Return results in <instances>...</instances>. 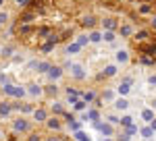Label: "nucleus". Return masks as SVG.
Instances as JSON below:
<instances>
[{
  "mask_svg": "<svg viewBox=\"0 0 156 141\" xmlns=\"http://www.w3.org/2000/svg\"><path fill=\"white\" fill-rule=\"evenodd\" d=\"M2 89H4V94H6V95H12V98H23V95L27 94L23 87H19V85H11V83L2 85Z\"/></svg>",
  "mask_w": 156,
  "mask_h": 141,
  "instance_id": "1",
  "label": "nucleus"
},
{
  "mask_svg": "<svg viewBox=\"0 0 156 141\" xmlns=\"http://www.w3.org/2000/svg\"><path fill=\"white\" fill-rule=\"evenodd\" d=\"M96 127L100 133H104L106 137H112L115 135V125H110V122H96Z\"/></svg>",
  "mask_w": 156,
  "mask_h": 141,
  "instance_id": "2",
  "label": "nucleus"
},
{
  "mask_svg": "<svg viewBox=\"0 0 156 141\" xmlns=\"http://www.w3.org/2000/svg\"><path fill=\"white\" fill-rule=\"evenodd\" d=\"M71 75L77 79V81H81V79H85V73H83V67L81 64H77V62H73L71 64Z\"/></svg>",
  "mask_w": 156,
  "mask_h": 141,
  "instance_id": "3",
  "label": "nucleus"
},
{
  "mask_svg": "<svg viewBox=\"0 0 156 141\" xmlns=\"http://www.w3.org/2000/svg\"><path fill=\"white\" fill-rule=\"evenodd\" d=\"M46 75H48L50 81H58L60 77H62V69H60V67H52V64H50V69H48V73H46Z\"/></svg>",
  "mask_w": 156,
  "mask_h": 141,
  "instance_id": "4",
  "label": "nucleus"
},
{
  "mask_svg": "<svg viewBox=\"0 0 156 141\" xmlns=\"http://www.w3.org/2000/svg\"><path fill=\"white\" fill-rule=\"evenodd\" d=\"M29 95H34V98H40V95L44 94V89H42V85H36V83H31V85H27V89H25Z\"/></svg>",
  "mask_w": 156,
  "mask_h": 141,
  "instance_id": "5",
  "label": "nucleus"
},
{
  "mask_svg": "<svg viewBox=\"0 0 156 141\" xmlns=\"http://www.w3.org/2000/svg\"><path fill=\"white\" fill-rule=\"evenodd\" d=\"M12 129L15 131H29V122H27V120H25V118H17V120H15V122H12Z\"/></svg>",
  "mask_w": 156,
  "mask_h": 141,
  "instance_id": "6",
  "label": "nucleus"
},
{
  "mask_svg": "<svg viewBox=\"0 0 156 141\" xmlns=\"http://www.w3.org/2000/svg\"><path fill=\"white\" fill-rule=\"evenodd\" d=\"M115 58H117V64H127L129 62V54H127V50H119Z\"/></svg>",
  "mask_w": 156,
  "mask_h": 141,
  "instance_id": "7",
  "label": "nucleus"
},
{
  "mask_svg": "<svg viewBox=\"0 0 156 141\" xmlns=\"http://www.w3.org/2000/svg\"><path fill=\"white\" fill-rule=\"evenodd\" d=\"M115 108H117L119 112H125V110L129 108V102H127L125 98H117V100H115Z\"/></svg>",
  "mask_w": 156,
  "mask_h": 141,
  "instance_id": "8",
  "label": "nucleus"
},
{
  "mask_svg": "<svg viewBox=\"0 0 156 141\" xmlns=\"http://www.w3.org/2000/svg\"><path fill=\"white\" fill-rule=\"evenodd\" d=\"M34 118H36L37 122H44V120L48 118V112H46L44 108H37V110H34Z\"/></svg>",
  "mask_w": 156,
  "mask_h": 141,
  "instance_id": "9",
  "label": "nucleus"
},
{
  "mask_svg": "<svg viewBox=\"0 0 156 141\" xmlns=\"http://www.w3.org/2000/svg\"><path fill=\"white\" fill-rule=\"evenodd\" d=\"M46 125H48V129H52V131H58L60 127H62L58 118H46Z\"/></svg>",
  "mask_w": 156,
  "mask_h": 141,
  "instance_id": "10",
  "label": "nucleus"
},
{
  "mask_svg": "<svg viewBox=\"0 0 156 141\" xmlns=\"http://www.w3.org/2000/svg\"><path fill=\"white\" fill-rule=\"evenodd\" d=\"M12 110V106L9 102H0V116H9Z\"/></svg>",
  "mask_w": 156,
  "mask_h": 141,
  "instance_id": "11",
  "label": "nucleus"
},
{
  "mask_svg": "<svg viewBox=\"0 0 156 141\" xmlns=\"http://www.w3.org/2000/svg\"><path fill=\"white\" fill-rule=\"evenodd\" d=\"M117 70H119L117 64H108V67H104V77H115Z\"/></svg>",
  "mask_w": 156,
  "mask_h": 141,
  "instance_id": "12",
  "label": "nucleus"
},
{
  "mask_svg": "<svg viewBox=\"0 0 156 141\" xmlns=\"http://www.w3.org/2000/svg\"><path fill=\"white\" fill-rule=\"evenodd\" d=\"M87 40H90L92 44H100V42H102V33H100V31H92Z\"/></svg>",
  "mask_w": 156,
  "mask_h": 141,
  "instance_id": "13",
  "label": "nucleus"
},
{
  "mask_svg": "<svg viewBox=\"0 0 156 141\" xmlns=\"http://www.w3.org/2000/svg\"><path fill=\"white\" fill-rule=\"evenodd\" d=\"M102 25H104V29H106V31H115V27H117L115 19H104V21H102Z\"/></svg>",
  "mask_w": 156,
  "mask_h": 141,
  "instance_id": "14",
  "label": "nucleus"
},
{
  "mask_svg": "<svg viewBox=\"0 0 156 141\" xmlns=\"http://www.w3.org/2000/svg\"><path fill=\"white\" fill-rule=\"evenodd\" d=\"M142 118H144L146 122H150V120L154 118V112H152L150 108H146V110H142Z\"/></svg>",
  "mask_w": 156,
  "mask_h": 141,
  "instance_id": "15",
  "label": "nucleus"
},
{
  "mask_svg": "<svg viewBox=\"0 0 156 141\" xmlns=\"http://www.w3.org/2000/svg\"><path fill=\"white\" fill-rule=\"evenodd\" d=\"M102 40H104V42H115L117 35H115V31H104V33H102Z\"/></svg>",
  "mask_w": 156,
  "mask_h": 141,
  "instance_id": "16",
  "label": "nucleus"
},
{
  "mask_svg": "<svg viewBox=\"0 0 156 141\" xmlns=\"http://www.w3.org/2000/svg\"><path fill=\"white\" fill-rule=\"evenodd\" d=\"M85 116L90 118V120H100V112H98V110H87V114H85Z\"/></svg>",
  "mask_w": 156,
  "mask_h": 141,
  "instance_id": "17",
  "label": "nucleus"
},
{
  "mask_svg": "<svg viewBox=\"0 0 156 141\" xmlns=\"http://www.w3.org/2000/svg\"><path fill=\"white\" fill-rule=\"evenodd\" d=\"M129 91H131L129 83H121V85H119V94H121V95H127Z\"/></svg>",
  "mask_w": 156,
  "mask_h": 141,
  "instance_id": "18",
  "label": "nucleus"
},
{
  "mask_svg": "<svg viewBox=\"0 0 156 141\" xmlns=\"http://www.w3.org/2000/svg\"><path fill=\"white\" fill-rule=\"evenodd\" d=\"M37 73H48V69H50V62H37Z\"/></svg>",
  "mask_w": 156,
  "mask_h": 141,
  "instance_id": "19",
  "label": "nucleus"
},
{
  "mask_svg": "<svg viewBox=\"0 0 156 141\" xmlns=\"http://www.w3.org/2000/svg\"><path fill=\"white\" fill-rule=\"evenodd\" d=\"M79 50H81L79 44H69V48H67V52H69V54H75V52H79Z\"/></svg>",
  "mask_w": 156,
  "mask_h": 141,
  "instance_id": "20",
  "label": "nucleus"
},
{
  "mask_svg": "<svg viewBox=\"0 0 156 141\" xmlns=\"http://www.w3.org/2000/svg\"><path fill=\"white\" fill-rule=\"evenodd\" d=\"M131 27H129V25H123V27H121V35H123V37H127V35H131Z\"/></svg>",
  "mask_w": 156,
  "mask_h": 141,
  "instance_id": "21",
  "label": "nucleus"
},
{
  "mask_svg": "<svg viewBox=\"0 0 156 141\" xmlns=\"http://www.w3.org/2000/svg\"><path fill=\"white\" fill-rule=\"evenodd\" d=\"M94 23H96V19H94L92 15H90V17H85V19H83V25H85V27H94Z\"/></svg>",
  "mask_w": 156,
  "mask_h": 141,
  "instance_id": "22",
  "label": "nucleus"
},
{
  "mask_svg": "<svg viewBox=\"0 0 156 141\" xmlns=\"http://www.w3.org/2000/svg\"><path fill=\"white\" fill-rule=\"evenodd\" d=\"M106 120L110 122V125H119V122H121V118H119V116H115V114H108Z\"/></svg>",
  "mask_w": 156,
  "mask_h": 141,
  "instance_id": "23",
  "label": "nucleus"
},
{
  "mask_svg": "<svg viewBox=\"0 0 156 141\" xmlns=\"http://www.w3.org/2000/svg\"><path fill=\"white\" fill-rule=\"evenodd\" d=\"M142 135H144L146 139H150V137H152V135H154V131L150 129V127H144V129H142Z\"/></svg>",
  "mask_w": 156,
  "mask_h": 141,
  "instance_id": "24",
  "label": "nucleus"
},
{
  "mask_svg": "<svg viewBox=\"0 0 156 141\" xmlns=\"http://www.w3.org/2000/svg\"><path fill=\"white\" fill-rule=\"evenodd\" d=\"M2 56H12V46H6V48H2Z\"/></svg>",
  "mask_w": 156,
  "mask_h": 141,
  "instance_id": "25",
  "label": "nucleus"
},
{
  "mask_svg": "<svg viewBox=\"0 0 156 141\" xmlns=\"http://www.w3.org/2000/svg\"><path fill=\"white\" fill-rule=\"evenodd\" d=\"M131 120H133L131 116H123V118H121V125H125V127H131Z\"/></svg>",
  "mask_w": 156,
  "mask_h": 141,
  "instance_id": "26",
  "label": "nucleus"
},
{
  "mask_svg": "<svg viewBox=\"0 0 156 141\" xmlns=\"http://www.w3.org/2000/svg\"><path fill=\"white\" fill-rule=\"evenodd\" d=\"M52 112H56V114H62V112H65V108H62L60 104H54V106H52Z\"/></svg>",
  "mask_w": 156,
  "mask_h": 141,
  "instance_id": "27",
  "label": "nucleus"
},
{
  "mask_svg": "<svg viewBox=\"0 0 156 141\" xmlns=\"http://www.w3.org/2000/svg\"><path fill=\"white\" fill-rule=\"evenodd\" d=\"M75 137H77L79 141H90V137H87L85 133H81V131H77V135H75Z\"/></svg>",
  "mask_w": 156,
  "mask_h": 141,
  "instance_id": "28",
  "label": "nucleus"
},
{
  "mask_svg": "<svg viewBox=\"0 0 156 141\" xmlns=\"http://www.w3.org/2000/svg\"><path fill=\"white\" fill-rule=\"evenodd\" d=\"M94 100V91H87V94H83V102H92Z\"/></svg>",
  "mask_w": 156,
  "mask_h": 141,
  "instance_id": "29",
  "label": "nucleus"
},
{
  "mask_svg": "<svg viewBox=\"0 0 156 141\" xmlns=\"http://www.w3.org/2000/svg\"><path fill=\"white\" fill-rule=\"evenodd\" d=\"M9 21V12H0V25H4Z\"/></svg>",
  "mask_w": 156,
  "mask_h": 141,
  "instance_id": "30",
  "label": "nucleus"
},
{
  "mask_svg": "<svg viewBox=\"0 0 156 141\" xmlns=\"http://www.w3.org/2000/svg\"><path fill=\"white\" fill-rule=\"evenodd\" d=\"M87 42H90V40H87L85 35H79V40H77V44H79V46H83V44H87Z\"/></svg>",
  "mask_w": 156,
  "mask_h": 141,
  "instance_id": "31",
  "label": "nucleus"
},
{
  "mask_svg": "<svg viewBox=\"0 0 156 141\" xmlns=\"http://www.w3.org/2000/svg\"><path fill=\"white\" fill-rule=\"evenodd\" d=\"M104 100H115V94L112 91H104Z\"/></svg>",
  "mask_w": 156,
  "mask_h": 141,
  "instance_id": "32",
  "label": "nucleus"
},
{
  "mask_svg": "<svg viewBox=\"0 0 156 141\" xmlns=\"http://www.w3.org/2000/svg\"><path fill=\"white\" fill-rule=\"evenodd\" d=\"M27 141H42L40 139V135H36V133H31V135H29V139Z\"/></svg>",
  "mask_w": 156,
  "mask_h": 141,
  "instance_id": "33",
  "label": "nucleus"
},
{
  "mask_svg": "<svg viewBox=\"0 0 156 141\" xmlns=\"http://www.w3.org/2000/svg\"><path fill=\"white\" fill-rule=\"evenodd\" d=\"M46 91H48V94H56V85H48Z\"/></svg>",
  "mask_w": 156,
  "mask_h": 141,
  "instance_id": "34",
  "label": "nucleus"
},
{
  "mask_svg": "<svg viewBox=\"0 0 156 141\" xmlns=\"http://www.w3.org/2000/svg\"><path fill=\"white\" fill-rule=\"evenodd\" d=\"M146 37H148V31H140L137 33V40H146Z\"/></svg>",
  "mask_w": 156,
  "mask_h": 141,
  "instance_id": "35",
  "label": "nucleus"
},
{
  "mask_svg": "<svg viewBox=\"0 0 156 141\" xmlns=\"http://www.w3.org/2000/svg\"><path fill=\"white\" fill-rule=\"evenodd\" d=\"M148 83H150V85H156V75H150V77H148Z\"/></svg>",
  "mask_w": 156,
  "mask_h": 141,
  "instance_id": "36",
  "label": "nucleus"
},
{
  "mask_svg": "<svg viewBox=\"0 0 156 141\" xmlns=\"http://www.w3.org/2000/svg\"><path fill=\"white\" fill-rule=\"evenodd\" d=\"M150 129L156 133V118H152V120H150Z\"/></svg>",
  "mask_w": 156,
  "mask_h": 141,
  "instance_id": "37",
  "label": "nucleus"
},
{
  "mask_svg": "<svg viewBox=\"0 0 156 141\" xmlns=\"http://www.w3.org/2000/svg\"><path fill=\"white\" fill-rule=\"evenodd\" d=\"M119 141H129V135H127V133H123V135L119 137Z\"/></svg>",
  "mask_w": 156,
  "mask_h": 141,
  "instance_id": "38",
  "label": "nucleus"
},
{
  "mask_svg": "<svg viewBox=\"0 0 156 141\" xmlns=\"http://www.w3.org/2000/svg\"><path fill=\"white\" fill-rule=\"evenodd\" d=\"M42 50H44V52H50V50H52V44H46V46L42 48Z\"/></svg>",
  "mask_w": 156,
  "mask_h": 141,
  "instance_id": "39",
  "label": "nucleus"
},
{
  "mask_svg": "<svg viewBox=\"0 0 156 141\" xmlns=\"http://www.w3.org/2000/svg\"><path fill=\"white\" fill-rule=\"evenodd\" d=\"M152 27H154V29H156V17H154V19H152Z\"/></svg>",
  "mask_w": 156,
  "mask_h": 141,
  "instance_id": "40",
  "label": "nucleus"
},
{
  "mask_svg": "<svg viewBox=\"0 0 156 141\" xmlns=\"http://www.w3.org/2000/svg\"><path fill=\"white\" fill-rule=\"evenodd\" d=\"M48 141H58V139H56V137H50V139Z\"/></svg>",
  "mask_w": 156,
  "mask_h": 141,
  "instance_id": "41",
  "label": "nucleus"
},
{
  "mask_svg": "<svg viewBox=\"0 0 156 141\" xmlns=\"http://www.w3.org/2000/svg\"><path fill=\"white\" fill-rule=\"evenodd\" d=\"M104 141H112V139H110V137H104Z\"/></svg>",
  "mask_w": 156,
  "mask_h": 141,
  "instance_id": "42",
  "label": "nucleus"
},
{
  "mask_svg": "<svg viewBox=\"0 0 156 141\" xmlns=\"http://www.w3.org/2000/svg\"><path fill=\"white\" fill-rule=\"evenodd\" d=\"M17 2H19V4H23V2H25V0H17Z\"/></svg>",
  "mask_w": 156,
  "mask_h": 141,
  "instance_id": "43",
  "label": "nucleus"
},
{
  "mask_svg": "<svg viewBox=\"0 0 156 141\" xmlns=\"http://www.w3.org/2000/svg\"><path fill=\"white\" fill-rule=\"evenodd\" d=\"M0 139H2V131H0Z\"/></svg>",
  "mask_w": 156,
  "mask_h": 141,
  "instance_id": "44",
  "label": "nucleus"
},
{
  "mask_svg": "<svg viewBox=\"0 0 156 141\" xmlns=\"http://www.w3.org/2000/svg\"><path fill=\"white\" fill-rule=\"evenodd\" d=\"M0 6H2V0H0Z\"/></svg>",
  "mask_w": 156,
  "mask_h": 141,
  "instance_id": "45",
  "label": "nucleus"
}]
</instances>
